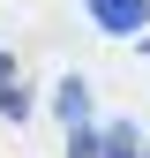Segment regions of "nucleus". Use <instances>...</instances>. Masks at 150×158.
Listing matches in <instances>:
<instances>
[{
	"label": "nucleus",
	"mask_w": 150,
	"mask_h": 158,
	"mask_svg": "<svg viewBox=\"0 0 150 158\" xmlns=\"http://www.w3.org/2000/svg\"><path fill=\"white\" fill-rule=\"evenodd\" d=\"M90 23H98L105 38H135L150 23V0H90Z\"/></svg>",
	"instance_id": "obj_1"
},
{
	"label": "nucleus",
	"mask_w": 150,
	"mask_h": 158,
	"mask_svg": "<svg viewBox=\"0 0 150 158\" xmlns=\"http://www.w3.org/2000/svg\"><path fill=\"white\" fill-rule=\"evenodd\" d=\"M0 113H8V121H23V113H30V90H23L15 53H0Z\"/></svg>",
	"instance_id": "obj_2"
},
{
	"label": "nucleus",
	"mask_w": 150,
	"mask_h": 158,
	"mask_svg": "<svg viewBox=\"0 0 150 158\" xmlns=\"http://www.w3.org/2000/svg\"><path fill=\"white\" fill-rule=\"evenodd\" d=\"M53 106H60V121L75 128V121H90V90H83V75H68L60 90H53Z\"/></svg>",
	"instance_id": "obj_3"
},
{
	"label": "nucleus",
	"mask_w": 150,
	"mask_h": 158,
	"mask_svg": "<svg viewBox=\"0 0 150 158\" xmlns=\"http://www.w3.org/2000/svg\"><path fill=\"white\" fill-rule=\"evenodd\" d=\"M98 158H143V135L128 128V121H112V128L98 135Z\"/></svg>",
	"instance_id": "obj_4"
},
{
	"label": "nucleus",
	"mask_w": 150,
	"mask_h": 158,
	"mask_svg": "<svg viewBox=\"0 0 150 158\" xmlns=\"http://www.w3.org/2000/svg\"><path fill=\"white\" fill-rule=\"evenodd\" d=\"M68 158H98V135H90V121L68 128Z\"/></svg>",
	"instance_id": "obj_5"
},
{
	"label": "nucleus",
	"mask_w": 150,
	"mask_h": 158,
	"mask_svg": "<svg viewBox=\"0 0 150 158\" xmlns=\"http://www.w3.org/2000/svg\"><path fill=\"white\" fill-rule=\"evenodd\" d=\"M143 53H150V45H143Z\"/></svg>",
	"instance_id": "obj_6"
}]
</instances>
